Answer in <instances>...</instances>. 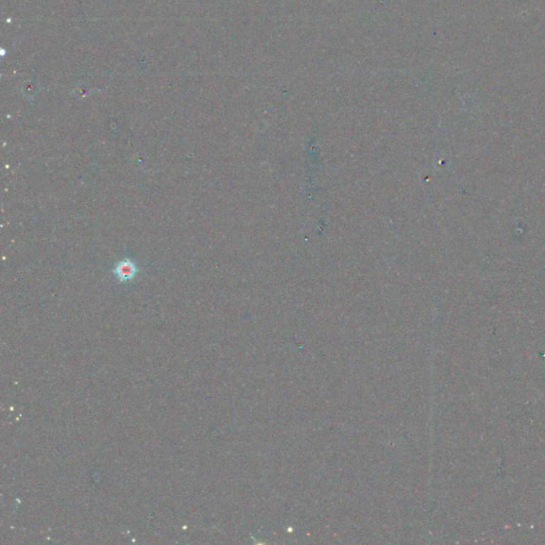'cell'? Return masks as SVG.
<instances>
[{"mask_svg":"<svg viewBox=\"0 0 545 545\" xmlns=\"http://www.w3.org/2000/svg\"><path fill=\"white\" fill-rule=\"evenodd\" d=\"M113 272L121 281H126L132 279L137 272V268L132 260L125 259L116 263Z\"/></svg>","mask_w":545,"mask_h":545,"instance_id":"obj_1","label":"cell"}]
</instances>
